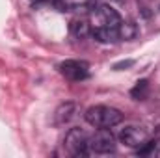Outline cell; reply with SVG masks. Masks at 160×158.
<instances>
[{
    "label": "cell",
    "instance_id": "6da1fadb",
    "mask_svg": "<svg viewBox=\"0 0 160 158\" xmlns=\"http://www.w3.org/2000/svg\"><path fill=\"white\" fill-rule=\"evenodd\" d=\"M86 121L95 126V128H112V126H118L121 121H123V114H121L118 108H112V106H91L86 110L84 114Z\"/></svg>",
    "mask_w": 160,
    "mask_h": 158
},
{
    "label": "cell",
    "instance_id": "7a4b0ae2",
    "mask_svg": "<svg viewBox=\"0 0 160 158\" xmlns=\"http://www.w3.org/2000/svg\"><path fill=\"white\" fill-rule=\"evenodd\" d=\"M121 15L106 4L95 6L89 11V30H97V28H119L121 26Z\"/></svg>",
    "mask_w": 160,
    "mask_h": 158
},
{
    "label": "cell",
    "instance_id": "3957f363",
    "mask_svg": "<svg viewBox=\"0 0 160 158\" xmlns=\"http://www.w3.org/2000/svg\"><path fill=\"white\" fill-rule=\"evenodd\" d=\"M65 149L69 155L73 156H86L89 155V138L82 128H71L65 134V141H63Z\"/></svg>",
    "mask_w": 160,
    "mask_h": 158
},
{
    "label": "cell",
    "instance_id": "277c9868",
    "mask_svg": "<svg viewBox=\"0 0 160 158\" xmlns=\"http://www.w3.org/2000/svg\"><path fill=\"white\" fill-rule=\"evenodd\" d=\"M116 151V136L110 128H99L89 138V153L95 155H110Z\"/></svg>",
    "mask_w": 160,
    "mask_h": 158
},
{
    "label": "cell",
    "instance_id": "5b68a950",
    "mask_svg": "<svg viewBox=\"0 0 160 158\" xmlns=\"http://www.w3.org/2000/svg\"><path fill=\"white\" fill-rule=\"evenodd\" d=\"M60 73L71 82H82L89 78V63L82 60H65L60 65Z\"/></svg>",
    "mask_w": 160,
    "mask_h": 158
},
{
    "label": "cell",
    "instance_id": "8992f818",
    "mask_svg": "<svg viewBox=\"0 0 160 158\" xmlns=\"http://www.w3.org/2000/svg\"><path fill=\"white\" fill-rule=\"evenodd\" d=\"M147 140H149V136H147V132L142 126L128 125V126H125L119 132V141L123 145H127V147H132V149L142 147Z\"/></svg>",
    "mask_w": 160,
    "mask_h": 158
},
{
    "label": "cell",
    "instance_id": "52a82bcc",
    "mask_svg": "<svg viewBox=\"0 0 160 158\" xmlns=\"http://www.w3.org/2000/svg\"><path fill=\"white\" fill-rule=\"evenodd\" d=\"M77 116V104L75 102H63L54 112V125H67L71 119Z\"/></svg>",
    "mask_w": 160,
    "mask_h": 158
},
{
    "label": "cell",
    "instance_id": "ba28073f",
    "mask_svg": "<svg viewBox=\"0 0 160 158\" xmlns=\"http://www.w3.org/2000/svg\"><path fill=\"white\" fill-rule=\"evenodd\" d=\"M71 34L75 36V37H86L88 34H89V22H86V21H73L71 22Z\"/></svg>",
    "mask_w": 160,
    "mask_h": 158
},
{
    "label": "cell",
    "instance_id": "9c48e42d",
    "mask_svg": "<svg viewBox=\"0 0 160 158\" xmlns=\"http://www.w3.org/2000/svg\"><path fill=\"white\" fill-rule=\"evenodd\" d=\"M136 36V26L130 22H121L119 26V39H132Z\"/></svg>",
    "mask_w": 160,
    "mask_h": 158
},
{
    "label": "cell",
    "instance_id": "30bf717a",
    "mask_svg": "<svg viewBox=\"0 0 160 158\" xmlns=\"http://www.w3.org/2000/svg\"><path fill=\"white\" fill-rule=\"evenodd\" d=\"M145 89H147V80H140V82L136 84V87L130 91V95H132L134 99H142V97L145 95Z\"/></svg>",
    "mask_w": 160,
    "mask_h": 158
},
{
    "label": "cell",
    "instance_id": "8fae6325",
    "mask_svg": "<svg viewBox=\"0 0 160 158\" xmlns=\"http://www.w3.org/2000/svg\"><path fill=\"white\" fill-rule=\"evenodd\" d=\"M132 65H134V60H127V62H119V63H116L114 69H116V71H123V69L132 67Z\"/></svg>",
    "mask_w": 160,
    "mask_h": 158
}]
</instances>
